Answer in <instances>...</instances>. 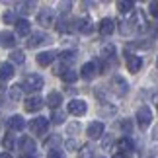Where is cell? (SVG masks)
Returning a JSON list of instances; mask_svg holds the SVG:
<instances>
[{
  "label": "cell",
  "mask_w": 158,
  "mask_h": 158,
  "mask_svg": "<svg viewBox=\"0 0 158 158\" xmlns=\"http://www.w3.org/2000/svg\"><path fill=\"white\" fill-rule=\"evenodd\" d=\"M4 90H6V84H4L2 78H0V94H4Z\"/></svg>",
  "instance_id": "8d00e7d4"
},
{
  "label": "cell",
  "mask_w": 158,
  "mask_h": 158,
  "mask_svg": "<svg viewBox=\"0 0 158 158\" xmlns=\"http://www.w3.org/2000/svg\"><path fill=\"white\" fill-rule=\"evenodd\" d=\"M98 29H100L102 35H111L115 31V23H113L111 18H104V20L98 23Z\"/></svg>",
  "instance_id": "8fae6325"
},
{
  "label": "cell",
  "mask_w": 158,
  "mask_h": 158,
  "mask_svg": "<svg viewBox=\"0 0 158 158\" xmlns=\"http://www.w3.org/2000/svg\"><path fill=\"white\" fill-rule=\"evenodd\" d=\"M141 66H143L141 57H137V55H131V57L127 59V69H129V72H133V74L141 70Z\"/></svg>",
  "instance_id": "5bb4252c"
},
{
  "label": "cell",
  "mask_w": 158,
  "mask_h": 158,
  "mask_svg": "<svg viewBox=\"0 0 158 158\" xmlns=\"http://www.w3.org/2000/svg\"><path fill=\"white\" fill-rule=\"evenodd\" d=\"M133 148H135V144H133V141H131L129 137H123V139H119V143H117V150H119V152H123V154H129Z\"/></svg>",
  "instance_id": "e0dca14e"
},
{
  "label": "cell",
  "mask_w": 158,
  "mask_h": 158,
  "mask_svg": "<svg viewBox=\"0 0 158 158\" xmlns=\"http://www.w3.org/2000/svg\"><path fill=\"white\" fill-rule=\"evenodd\" d=\"M26 111H29V113H35V111H39L41 107H43V100L39 98V96H31V98H27L26 100Z\"/></svg>",
  "instance_id": "52a82bcc"
},
{
  "label": "cell",
  "mask_w": 158,
  "mask_h": 158,
  "mask_svg": "<svg viewBox=\"0 0 158 158\" xmlns=\"http://www.w3.org/2000/svg\"><path fill=\"white\" fill-rule=\"evenodd\" d=\"M22 94H23V90H22L20 84H18V86H12V88L8 90L10 100H14V102H20V100H22Z\"/></svg>",
  "instance_id": "603a6c76"
},
{
  "label": "cell",
  "mask_w": 158,
  "mask_h": 158,
  "mask_svg": "<svg viewBox=\"0 0 158 158\" xmlns=\"http://www.w3.org/2000/svg\"><path fill=\"white\" fill-rule=\"evenodd\" d=\"M111 88H113V92L117 96H127L129 94V84H127V80L123 76H119V74H115L111 78Z\"/></svg>",
  "instance_id": "3957f363"
},
{
  "label": "cell",
  "mask_w": 158,
  "mask_h": 158,
  "mask_svg": "<svg viewBox=\"0 0 158 158\" xmlns=\"http://www.w3.org/2000/svg\"><path fill=\"white\" fill-rule=\"evenodd\" d=\"M148 12H150V16L158 18V0H156V2H150V6H148Z\"/></svg>",
  "instance_id": "d6a6232c"
},
{
  "label": "cell",
  "mask_w": 158,
  "mask_h": 158,
  "mask_svg": "<svg viewBox=\"0 0 158 158\" xmlns=\"http://www.w3.org/2000/svg\"><path fill=\"white\" fill-rule=\"evenodd\" d=\"M10 59H12V63H16V64H22L23 60H26V55H23L22 51H12Z\"/></svg>",
  "instance_id": "83f0119b"
},
{
  "label": "cell",
  "mask_w": 158,
  "mask_h": 158,
  "mask_svg": "<svg viewBox=\"0 0 158 158\" xmlns=\"http://www.w3.org/2000/svg\"><path fill=\"white\" fill-rule=\"evenodd\" d=\"M47 41H49V37H47L45 33H33V35H29V39H27V47L29 49H35V47L43 45Z\"/></svg>",
  "instance_id": "30bf717a"
},
{
  "label": "cell",
  "mask_w": 158,
  "mask_h": 158,
  "mask_svg": "<svg viewBox=\"0 0 158 158\" xmlns=\"http://www.w3.org/2000/svg\"><path fill=\"white\" fill-rule=\"evenodd\" d=\"M18 144H20V150H23V154H27V156H31L35 152V141L31 137H22Z\"/></svg>",
  "instance_id": "ba28073f"
},
{
  "label": "cell",
  "mask_w": 158,
  "mask_h": 158,
  "mask_svg": "<svg viewBox=\"0 0 158 158\" xmlns=\"http://www.w3.org/2000/svg\"><path fill=\"white\" fill-rule=\"evenodd\" d=\"M121 127H123L125 131H129L131 129V123H129V121H121Z\"/></svg>",
  "instance_id": "d590c367"
},
{
  "label": "cell",
  "mask_w": 158,
  "mask_h": 158,
  "mask_svg": "<svg viewBox=\"0 0 158 158\" xmlns=\"http://www.w3.org/2000/svg\"><path fill=\"white\" fill-rule=\"evenodd\" d=\"M47 104H49L53 109H59V106L63 104V94H59V92H51L49 96H47Z\"/></svg>",
  "instance_id": "44dd1931"
},
{
  "label": "cell",
  "mask_w": 158,
  "mask_h": 158,
  "mask_svg": "<svg viewBox=\"0 0 158 158\" xmlns=\"http://www.w3.org/2000/svg\"><path fill=\"white\" fill-rule=\"evenodd\" d=\"M12 76H14V66H12L10 63H0V78L6 82Z\"/></svg>",
  "instance_id": "ffe728a7"
},
{
  "label": "cell",
  "mask_w": 158,
  "mask_h": 158,
  "mask_svg": "<svg viewBox=\"0 0 158 158\" xmlns=\"http://www.w3.org/2000/svg\"><path fill=\"white\" fill-rule=\"evenodd\" d=\"M47 158H64V154H63V150H59V148H51Z\"/></svg>",
  "instance_id": "1f68e13d"
},
{
  "label": "cell",
  "mask_w": 158,
  "mask_h": 158,
  "mask_svg": "<svg viewBox=\"0 0 158 158\" xmlns=\"http://www.w3.org/2000/svg\"><path fill=\"white\" fill-rule=\"evenodd\" d=\"M8 127L12 131H22L23 127H26V121H23L22 115H12V117L8 119Z\"/></svg>",
  "instance_id": "9a60e30c"
},
{
  "label": "cell",
  "mask_w": 158,
  "mask_h": 158,
  "mask_svg": "<svg viewBox=\"0 0 158 158\" xmlns=\"http://www.w3.org/2000/svg\"><path fill=\"white\" fill-rule=\"evenodd\" d=\"M76 29L80 33H84V35H88V33H92L94 31V23H92V20H90V18H84V20H78L76 22Z\"/></svg>",
  "instance_id": "4fadbf2b"
},
{
  "label": "cell",
  "mask_w": 158,
  "mask_h": 158,
  "mask_svg": "<svg viewBox=\"0 0 158 158\" xmlns=\"http://www.w3.org/2000/svg\"><path fill=\"white\" fill-rule=\"evenodd\" d=\"M113 158H127V154H123V152H115Z\"/></svg>",
  "instance_id": "74e56055"
},
{
  "label": "cell",
  "mask_w": 158,
  "mask_h": 158,
  "mask_svg": "<svg viewBox=\"0 0 158 158\" xmlns=\"http://www.w3.org/2000/svg\"><path fill=\"white\" fill-rule=\"evenodd\" d=\"M154 139H156V141H158V127H156V129H154Z\"/></svg>",
  "instance_id": "60d3db41"
},
{
  "label": "cell",
  "mask_w": 158,
  "mask_h": 158,
  "mask_svg": "<svg viewBox=\"0 0 158 158\" xmlns=\"http://www.w3.org/2000/svg\"><path fill=\"white\" fill-rule=\"evenodd\" d=\"M51 121L55 125H60L64 121V113L60 111V109H53V115H51Z\"/></svg>",
  "instance_id": "484cf974"
},
{
  "label": "cell",
  "mask_w": 158,
  "mask_h": 158,
  "mask_svg": "<svg viewBox=\"0 0 158 158\" xmlns=\"http://www.w3.org/2000/svg\"><path fill=\"white\" fill-rule=\"evenodd\" d=\"M37 22H39V26H43V27H51L53 23H55V12L53 10H41L39 14H37Z\"/></svg>",
  "instance_id": "8992f818"
},
{
  "label": "cell",
  "mask_w": 158,
  "mask_h": 158,
  "mask_svg": "<svg viewBox=\"0 0 158 158\" xmlns=\"http://www.w3.org/2000/svg\"><path fill=\"white\" fill-rule=\"evenodd\" d=\"M102 59L104 60H115V47L111 43H106L102 47Z\"/></svg>",
  "instance_id": "7402d4cb"
},
{
  "label": "cell",
  "mask_w": 158,
  "mask_h": 158,
  "mask_svg": "<svg viewBox=\"0 0 158 158\" xmlns=\"http://www.w3.org/2000/svg\"><path fill=\"white\" fill-rule=\"evenodd\" d=\"M59 143H60V139H59V137H51V139H47V143H45V144H47V147H55V144H59Z\"/></svg>",
  "instance_id": "836d02e7"
},
{
  "label": "cell",
  "mask_w": 158,
  "mask_h": 158,
  "mask_svg": "<svg viewBox=\"0 0 158 158\" xmlns=\"http://www.w3.org/2000/svg\"><path fill=\"white\" fill-rule=\"evenodd\" d=\"M152 35H154V37H158V23H154V29H152Z\"/></svg>",
  "instance_id": "f35d334b"
},
{
  "label": "cell",
  "mask_w": 158,
  "mask_h": 158,
  "mask_svg": "<svg viewBox=\"0 0 158 158\" xmlns=\"http://www.w3.org/2000/svg\"><path fill=\"white\" fill-rule=\"evenodd\" d=\"M18 8H20V12H23V14H29V12H33V8H35V2H20L18 4Z\"/></svg>",
  "instance_id": "4316f807"
},
{
  "label": "cell",
  "mask_w": 158,
  "mask_h": 158,
  "mask_svg": "<svg viewBox=\"0 0 158 158\" xmlns=\"http://www.w3.org/2000/svg\"><path fill=\"white\" fill-rule=\"evenodd\" d=\"M0 45L6 47V49L14 47L16 45V35L10 33V31H2V33H0Z\"/></svg>",
  "instance_id": "2e32d148"
},
{
  "label": "cell",
  "mask_w": 158,
  "mask_h": 158,
  "mask_svg": "<svg viewBox=\"0 0 158 158\" xmlns=\"http://www.w3.org/2000/svg\"><path fill=\"white\" fill-rule=\"evenodd\" d=\"M96 74H98V66H96V63H86L82 66V70H80V76L84 78V80H92Z\"/></svg>",
  "instance_id": "7c38bea8"
},
{
  "label": "cell",
  "mask_w": 158,
  "mask_h": 158,
  "mask_svg": "<svg viewBox=\"0 0 158 158\" xmlns=\"http://www.w3.org/2000/svg\"><path fill=\"white\" fill-rule=\"evenodd\" d=\"M47 127H49V119H45V117H35L29 123V129H31L33 135H45Z\"/></svg>",
  "instance_id": "277c9868"
},
{
  "label": "cell",
  "mask_w": 158,
  "mask_h": 158,
  "mask_svg": "<svg viewBox=\"0 0 158 158\" xmlns=\"http://www.w3.org/2000/svg\"><path fill=\"white\" fill-rule=\"evenodd\" d=\"M60 78H63L64 82L72 84V82H76V80H78V72H74V70H64V72H63V76H60Z\"/></svg>",
  "instance_id": "d4e9b609"
},
{
  "label": "cell",
  "mask_w": 158,
  "mask_h": 158,
  "mask_svg": "<svg viewBox=\"0 0 158 158\" xmlns=\"http://www.w3.org/2000/svg\"><path fill=\"white\" fill-rule=\"evenodd\" d=\"M86 109H88V106H86V102H84V100H70L69 102V113L76 115V117L84 115V113H86Z\"/></svg>",
  "instance_id": "5b68a950"
},
{
  "label": "cell",
  "mask_w": 158,
  "mask_h": 158,
  "mask_svg": "<svg viewBox=\"0 0 158 158\" xmlns=\"http://www.w3.org/2000/svg\"><path fill=\"white\" fill-rule=\"evenodd\" d=\"M41 88H43V78L39 74H27L22 82V90H26V92H37Z\"/></svg>",
  "instance_id": "6da1fadb"
},
{
  "label": "cell",
  "mask_w": 158,
  "mask_h": 158,
  "mask_svg": "<svg viewBox=\"0 0 158 158\" xmlns=\"http://www.w3.org/2000/svg\"><path fill=\"white\" fill-rule=\"evenodd\" d=\"M133 6H135V4H133L131 0H119V2H117V10L123 12V14H127V12L133 10Z\"/></svg>",
  "instance_id": "cb8c5ba5"
},
{
  "label": "cell",
  "mask_w": 158,
  "mask_h": 158,
  "mask_svg": "<svg viewBox=\"0 0 158 158\" xmlns=\"http://www.w3.org/2000/svg\"><path fill=\"white\" fill-rule=\"evenodd\" d=\"M20 158H33V156H27V154H22Z\"/></svg>",
  "instance_id": "b9f144b4"
},
{
  "label": "cell",
  "mask_w": 158,
  "mask_h": 158,
  "mask_svg": "<svg viewBox=\"0 0 158 158\" xmlns=\"http://www.w3.org/2000/svg\"><path fill=\"white\" fill-rule=\"evenodd\" d=\"M78 129H80V127H78V123H74V125H70V127H69V133H76Z\"/></svg>",
  "instance_id": "e575fe53"
},
{
  "label": "cell",
  "mask_w": 158,
  "mask_h": 158,
  "mask_svg": "<svg viewBox=\"0 0 158 158\" xmlns=\"http://www.w3.org/2000/svg\"><path fill=\"white\" fill-rule=\"evenodd\" d=\"M0 158H12V156H10V152H2V154H0Z\"/></svg>",
  "instance_id": "ab89813d"
},
{
  "label": "cell",
  "mask_w": 158,
  "mask_h": 158,
  "mask_svg": "<svg viewBox=\"0 0 158 158\" xmlns=\"http://www.w3.org/2000/svg\"><path fill=\"white\" fill-rule=\"evenodd\" d=\"M150 121H152V111H150V107L148 106H143V107H139V111H137V123L141 129H147V127L150 125Z\"/></svg>",
  "instance_id": "7a4b0ae2"
},
{
  "label": "cell",
  "mask_w": 158,
  "mask_h": 158,
  "mask_svg": "<svg viewBox=\"0 0 158 158\" xmlns=\"http://www.w3.org/2000/svg\"><path fill=\"white\" fill-rule=\"evenodd\" d=\"M76 59V51H63L60 53V60L63 63H72Z\"/></svg>",
  "instance_id": "f1b7e54d"
},
{
  "label": "cell",
  "mask_w": 158,
  "mask_h": 158,
  "mask_svg": "<svg viewBox=\"0 0 158 158\" xmlns=\"http://www.w3.org/2000/svg\"><path fill=\"white\" fill-rule=\"evenodd\" d=\"M53 60H55V53L53 51H43V53L37 55V64L39 66H49Z\"/></svg>",
  "instance_id": "ac0fdd59"
},
{
  "label": "cell",
  "mask_w": 158,
  "mask_h": 158,
  "mask_svg": "<svg viewBox=\"0 0 158 158\" xmlns=\"http://www.w3.org/2000/svg\"><path fill=\"white\" fill-rule=\"evenodd\" d=\"M18 18H16V12H6L4 14V23H16Z\"/></svg>",
  "instance_id": "4dcf8cb0"
},
{
  "label": "cell",
  "mask_w": 158,
  "mask_h": 158,
  "mask_svg": "<svg viewBox=\"0 0 158 158\" xmlns=\"http://www.w3.org/2000/svg\"><path fill=\"white\" fill-rule=\"evenodd\" d=\"M86 131H88V137L96 141V139H100L102 135H104V123H100V121H92V123L88 125Z\"/></svg>",
  "instance_id": "9c48e42d"
},
{
  "label": "cell",
  "mask_w": 158,
  "mask_h": 158,
  "mask_svg": "<svg viewBox=\"0 0 158 158\" xmlns=\"http://www.w3.org/2000/svg\"><path fill=\"white\" fill-rule=\"evenodd\" d=\"M29 29H31V23H29L27 20H18V22H16V33H18V35L26 37V35L29 33Z\"/></svg>",
  "instance_id": "d6986e66"
},
{
  "label": "cell",
  "mask_w": 158,
  "mask_h": 158,
  "mask_svg": "<svg viewBox=\"0 0 158 158\" xmlns=\"http://www.w3.org/2000/svg\"><path fill=\"white\" fill-rule=\"evenodd\" d=\"M2 147L6 148V150H12V147H14V135H6L4 137V141H2Z\"/></svg>",
  "instance_id": "f546056e"
}]
</instances>
